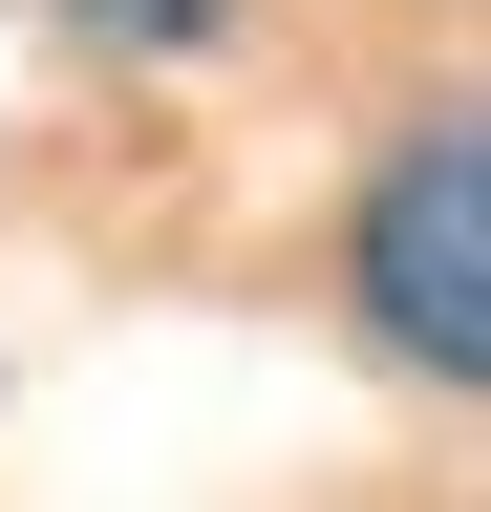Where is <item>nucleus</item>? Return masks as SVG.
I'll return each mask as SVG.
<instances>
[{
	"mask_svg": "<svg viewBox=\"0 0 491 512\" xmlns=\"http://www.w3.org/2000/svg\"><path fill=\"white\" fill-rule=\"evenodd\" d=\"M342 278H363V320H385L406 363L491 384V128L385 150V192H363V235H342Z\"/></svg>",
	"mask_w": 491,
	"mask_h": 512,
	"instance_id": "1",
	"label": "nucleus"
},
{
	"mask_svg": "<svg viewBox=\"0 0 491 512\" xmlns=\"http://www.w3.org/2000/svg\"><path fill=\"white\" fill-rule=\"evenodd\" d=\"M86 22H214V0H86Z\"/></svg>",
	"mask_w": 491,
	"mask_h": 512,
	"instance_id": "2",
	"label": "nucleus"
}]
</instances>
